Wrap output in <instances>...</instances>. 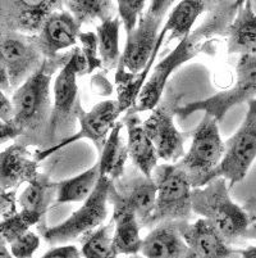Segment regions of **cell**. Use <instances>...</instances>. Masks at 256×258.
<instances>
[{
    "label": "cell",
    "mask_w": 256,
    "mask_h": 258,
    "mask_svg": "<svg viewBox=\"0 0 256 258\" xmlns=\"http://www.w3.org/2000/svg\"><path fill=\"white\" fill-rule=\"evenodd\" d=\"M56 189L58 182H54L45 173H39L36 179L26 184L18 197V206L21 210L31 211L44 217L46 211L56 201Z\"/></svg>",
    "instance_id": "d4e9b609"
},
{
    "label": "cell",
    "mask_w": 256,
    "mask_h": 258,
    "mask_svg": "<svg viewBox=\"0 0 256 258\" xmlns=\"http://www.w3.org/2000/svg\"><path fill=\"white\" fill-rule=\"evenodd\" d=\"M180 222L163 221L155 225L142 241V255L150 258L187 257L189 247L181 234Z\"/></svg>",
    "instance_id": "ffe728a7"
},
{
    "label": "cell",
    "mask_w": 256,
    "mask_h": 258,
    "mask_svg": "<svg viewBox=\"0 0 256 258\" xmlns=\"http://www.w3.org/2000/svg\"><path fill=\"white\" fill-rule=\"evenodd\" d=\"M156 184L152 176L138 173L114 180L109 189V205L113 208H126L132 211L144 226L155 207Z\"/></svg>",
    "instance_id": "4fadbf2b"
},
{
    "label": "cell",
    "mask_w": 256,
    "mask_h": 258,
    "mask_svg": "<svg viewBox=\"0 0 256 258\" xmlns=\"http://www.w3.org/2000/svg\"><path fill=\"white\" fill-rule=\"evenodd\" d=\"M243 208L247 211L248 215L251 216V219H256V198H251L250 201L246 202Z\"/></svg>",
    "instance_id": "60d3db41"
},
{
    "label": "cell",
    "mask_w": 256,
    "mask_h": 258,
    "mask_svg": "<svg viewBox=\"0 0 256 258\" xmlns=\"http://www.w3.org/2000/svg\"><path fill=\"white\" fill-rule=\"evenodd\" d=\"M100 179V166L96 163L88 171L74 176L72 179L58 182L56 189V203H77L84 202L98 185Z\"/></svg>",
    "instance_id": "4316f807"
},
{
    "label": "cell",
    "mask_w": 256,
    "mask_h": 258,
    "mask_svg": "<svg viewBox=\"0 0 256 258\" xmlns=\"http://www.w3.org/2000/svg\"><path fill=\"white\" fill-rule=\"evenodd\" d=\"M119 116H121V112H119L117 100H103V102L94 105L89 112L84 111L81 107L78 111L79 130L72 134L70 137L63 139L58 144L51 145L45 149H37V151H35V157H36L37 161L41 162L48 157L53 156L60 149H63V148L82 139L91 140L100 153Z\"/></svg>",
    "instance_id": "8fae6325"
},
{
    "label": "cell",
    "mask_w": 256,
    "mask_h": 258,
    "mask_svg": "<svg viewBox=\"0 0 256 258\" xmlns=\"http://www.w3.org/2000/svg\"><path fill=\"white\" fill-rule=\"evenodd\" d=\"M181 234L189 247L187 257H232L237 255L222 234L214 227L209 220H196L190 224L189 221L180 222Z\"/></svg>",
    "instance_id": "e0dca14e"
},
{
    "label": "cell",
    "mask_w": 256,
    "mask_h": 258,
    "mask_svg": "<svg viewBox=\"0 0 256 258\" xmlns=\"http://www.w3.org/2000/svg\"><path fill=\"white\" fill-rule=\"evenodd\" d=\"M112 221L114 224L113 247L116 254L136 255L140 253L144 239L140 235L142 225L136 213L126 208H114Z\"/></svg>",
    "instance_id": "603a6c76"
},
{
    "label": "cell",
    "mask_w": 256,
    "mask_h": 258,
    "mask_svg": "<svg viewBox=\"0 0 256 258\" xmlns=\"http://www.w3.org/2000/svg\"><path fill=\"white\" fill-rule=\"evenodd\" d=\"M256 98V51L239 55L236 66V79L232 88L220 91L206 99L178 105L176 114L187 118L195 112H203L222 121L227 112L236 105Z\"/></svg>",
    "instance_id": "52a82bcc"
},
{
    "label": "cell",
    "mask_w": 256,
    "mask_h": 258,
    "mask_svg": "<svg viewBox=\"0 0 256 258\" xmlns=\"http://www.w3.org/2000/svg\"><path fill=\"white\" fill-rule=\"evenodd\" d=\"M117 12L126 32L132 31L142 16L146 0H116Z\"/></svg>",
    "instance_id": "d6a6232c"
},
{
    "label": "cell",
    "mask_w": 256,
    "mask_h": 258,
    "mask_svg": "<svg viewBox=\"0 0 256 258\" xmlns=\"http://www.w3.org/2000/svg\"><path fill=\"white\" fill-rule=\"evenodd\" d=\"M84 75V62L81 48L72 49L69 59L58 74L53 86V111L50 119V147L72 135L78 122L82 107L78 98L77 77Z\"/></svg>",
    "instance_id": "277c9868"
},
{
    "label": "cell",
    "mask_w": 256,
    "mask_h": 258,
    "mask_svg": "<svg viewBox=\"0 0 256 258\" xmlns=\"http://www.w3.org/2000/svg\"><path fill=\"white\" fill-rule=\"evenodd\" d=\"M67 0H2L0 31H20L35 35L48 16L63 11Z\"/></svg>",
    "instance_id": "5bb4252c"
},
{
    "label": "cell",
    "mask_w": 256,
    "mask_h": 258,
    "mask_svg": "<svg viewBox=\"0 0 256 258\" xmlns=\"http://www.w3.org/2000/svg\"><path fill=\"white\" fill-rule=\"evenodd\" d=\"M40 245V238L31 230L21 235L14 241L9 244L11 252L16 258H30L32 257Z\"/></svg>",
    "instance_id": "836d02e7"
},
{
    "label": "cell",
    "mask_w": 256,
    "mask_h": 258,
    "mask_svg": "<svg viewBox=\"0 0 256 258\" xmlns=\"http://www.w3.org/2000/svg\"><path fill=\"white\" fill-rule=\"evenodd\" d=\"M81 23L69 11H56L46 17L36 35L37 43L46 58H55L60 51L79 43Z\"/></svg>",
    "instance_id": "2e32d148"
},
{
    "label": "cell",
    "mask_w": 256,
    "mask_h": 258,
    "mask_svg": "<svg viewBox=\"0 0 256 258\" xmlns=\"http://www.w3.org/2000/svg\"><path fill=\"white\" fill-rule=\"evenodd\" d=\"M227 53L247 54L256 51V13L251 0H246L237 12L227 34Z\"/></svg>",
    "instance_id": "7402d4cb"
},
{
    "label": "cell",
    "mask_w": 256,
    "mask_h": 258,
    "mask_svg": "<svg viewBox=\"0 0 256 258\" xmlns=\"http://www.w3.org/2000/svg\"><path fill=\"white\" fill-rule=\"evenodd\" d=\"M2 191L18 189L39 176V161L30 147L14 143L2 152Z\"/></svg>",
    "instance_id": "ac0fdd59"
},
{
    "label": "cell",
    "mask_w": 256,
    "mask_h": 258,
    "mask_svg": "<svg viewBox=\"0 0 256 258\" xmlns=\"http://www.w3.org/2000/svg\"><path fill=\"white\" fill-rule=\"evenodd\" d=\"M0 255H2V258L13 257V254H12V252H11V248H9V244L7 243L4 239H2V240H0Z\"/></svg>",
    "instance_id": "b9f144b4"
},
{
    "label": "cell",
    "mask_w": 256,
    "mask_h": 258,
    "mask_svg": "<svg viewBox=\"0 0 256 258\" xmlns=\"http://www.w3.org/2000/svg\"><path fill=\"white\" fill-rule=\"evenodd\" d=\"M104 72H99V74H95L91 77V89L98 95L109 97L113 90H114V86L109 83V80L107 79Z\"/></svg>",
    "instance_id": "d590c367"
},
{
    "label": "cell",
    "mask_w": 256,
    "mask_h": 258,
    "mask_svg": "<svg viewBox=\"0 0 256 258\" xmlns=\"http://www.w3.org/2000/svg\"><path fill=\"white\" fill-rule=\"evenodd\" d=\"M237 255H242V257H256V247H247L243 249H236Z\"/></svg>",
    "instance_id": "7bdbcfd3"
},
{
    "label": "cell",
    "mask_w": 256,
    "mask_h": 258,
    "mask_svg": "<svg viewBox=\"0 0 256 258\" xmlns=\"http://www.w3.org/2000/svg\"><path fill=\"white\" fill-rule=\"evenodd\" d=\"M205 11V0H182L170 12L163 27L169 35L165 40V44H169L175 39L181 41L182 39L189 36L197 18L200 17Z\"/></svg>",
    "instance_id": "484cf974"
},
{
    "label": "cell",
    "mask_w": 256,
    "mask_h": 258,
    "mask_svg": "<svg viewBox=\"0 0 256 258\" xmlns=\"http://www.w3.org/2000/svg\"><path fill=\"white\" fill-rule=\"evenodd\" d=\"M156 184V201L152 215L145 227H154L163 221H190L192 210V184L177 165H160L152 172Z\"/></svg>",
    "instance_id": "5b68a950"
},
{
    "label": "cell",
    "mask_w": 256,
    "mask_h": 258,
    "mask_svg": "<svg viewBox=\"0 0 256 258\" xmlns=\"http://www.w3.org/2000/svg\"><path fill=\"white\" fill-rule=\"evenodd\" d=\"M16 109L12 102V98L8 97V94L0 93V121L9 122L14 118Z\"/></svg>",
    "instance_id": "ab89813d"
},
{
    "label": "cell",
    "mask_w": 256,
    "mask_h": 258,
    "mask_svg": "<svg viewBox=\"0 0 256 258\" xmlns=\"http://www.w3.org/2000/svg\"><path fill=\"white\" fill-rule=\"evenodd\" d=\"M247 238L256 239V219H252V221H251V225L247 231Z\"/></svg>",
    "instance_id": "ee69618b"
},
{
    "label": "cell",
    "mask_w": 256,
    "mask_h": 258,
    "mask_svg": "<svg viewBox=\"0 0 256 258\" xmlns=\"http://www.w3.org/2000/svg\"><path fill=\"white\" fill-rule=\"evenodd\" d=\"M228 181L215 177L208 184L192 189V210L214 225L229 244H238L247 238L251 216L243 207L234 203L229 194Z\"/></svg>",
    "instance_id": "3957f363"
},
{
    "label": "cell",
    "mask_w": 256,
    "mask_h": 258,
    "mask_svg": "<svg viewBox=\"0 0 256 258\" xmlns=\"http://www.w3.org/2000/svg\"><path fill=\"white\" fill-rule=\"evenodd\" d=\"M168 32L164 29L159 32L158 40H156V46L152 51L151 58L147 62L146 67L138 74H132V72L127 71L123 67H117L116 77H114V83H116V93H117V103H118L119 112L121 114L126 113L135 107L138 97H140L141 91L144 89L152 69H154L155 59L158 57L159 50L165 43V36Z\"/></svg>",
    "instance_id": "44dd1931"
},
{
    "label": "cell",
    "mask_w": 256,
    "mask_h": 258,
    "mask_svg": "<svg viewBox=\"0 0 256 258\" xmlns=\"http://www.w3.org/2000/svg\"><path fill=\"white\" fill-rule=\"evenodd\" d=\"M180 100V95L169 93L150 111L151 113L144 122L145 131L154 143L158 157L168 163H176L186 154L185 142L189 138V133H181L175 122Z\"/></svg>",
    "instance_id": "30bf717a"
},
{
    "label": "cell",
    "mask_w": 256,
    "mask_h": 258,
    "mask_svg": "<svg viewBox=\"0 0 256 258\" xmlns=\"http://www.w3.org/2000/svg\"><path fill=\"white\" fill-rule=\"evenodd\" d=\"M206 17L196 30L182 39L165 58L154 66L135 107L137 113L152 111L164 95V90L173 74L181 66L191 60L197 54L205 51L213 37L227 36L231 23L238 9L236 0H205Z\"/></svg>",
    "instance_id": "6da1fadb"
},
{
    "label": "cell",
    "mask_w": 256,
    "mask_h": 258,
    "mask_svg": "<svg viewBox=\"0 0 256 258\" xmlns=\"http://www.w3.org/2000/svg\"><path fill=\"white\" fill-rule=\"evenodd\" d=\"M113 180L100 176L98 185L83 205L62 224L48 227L42 231V238L50 245L69 243L81 235L90 233L104 224L108 217L109 189Z\"/></svg>",
    "instance_id": "ba28073f"
},
{
    "label": "cell",
    "mask_w": 256,
    "mask_h": 258,
    "mask_svg": "<svg viewBox=\"0 0 256 258\" xmlns=\"http://www.w3.org/2000/svg\"><path fill=\"white\" fill-rule=\"evenodd\" d=\"M113 233H114V224L110 221L108 225H100L90 233L84 234L86 238L82 241L81 248L82 257H116L117 254L113 247Z\"/></svg>",
    "instance_id": "f546056e"
},
{
    "label": "cell",
    "mask_w": 256,
    "mask_h": 258,
    "mask_svg": "<svg viewBox=\"0 0 256 258\" xmlns=\"http://www.w3.org/2000/svg\"><path fill=\"white\" fill-rule=\"evenodd\" d=\"M161 23L163 21L147 13L141 16L135 29L127 32V41L118 67H123L132 74H138L146 67L156 46Z\"/></svg>",
    "instance_id": "9a60e30c"
},
{
    "label": "cell",
    "mask_w": 256,
    "mask_h": 258,
    "mask_svg": "<svg viewBox=\"0 0 256 258\" xmlns=\"http://www.w3.org/2000/svg\"><path fill=\"white\" fill-rule=\"evenodd\" d=\"M122 122L127 130V148L132 163L142 173L152 176V172L158 166L159 157L154 143L145 131L140 113L130 109L124 113Z\"/></svg>",
    "instance_id": "d6986e66"
},
{
    "label": "cell",
    "mask_w": 256,
    "mask_h": 258,
    "mask_svg": "<svg viewBox=\"0 0 256 258\" xmlns=\"http://www.w3.org/2000/svg\"><path fill=\"white\" fill-rule=\"evenodd\" d=\"M81 53L84 62V75H91L103 69V62L99 54V40L95 32L86 31L79 35Z\"/></svg>",
    "instance_id": "1f68e13d"
},
{
    "label": "cell",
    "mask_w": 256,
    "mask_h": 258,
    "mask_svg": "<svg viewBox=\"0 0 256 258\" xmlns=\"http://www.w3.org/2000/svg\"><path fill=\"white\" fill-rule=\"evenodd\" d=\"M21 135H22V131L13 119L9 122H2V125H0V142H2V144H6L12 140L16 142Z\"/></svg>",
    "instance_id": "f35d334b"
},
{
    "label": "cell",
    "mask_w": 256,
    "mask_h": 258,
    "mask_svg": "<svg viewBox=\"0 0 256 258\" xmlns=\"http://www.w3.org/2000/svg\"><path fill=\"white\" fill-rule=\"evenodd\" d=\"M245 2H246V0H236V8L237 9L241 8V7H242L243 4H245Z\"/></svg>",
    "instance_id": "f6af8a7d"
},
{
    "label": "cell",
    "mask_w": 256,
    "mask_h": 258,
    "mask_svg": "<svg viewBox=\"0 0 256 258\" xmlns=\"http://www.w3.org/2000/svg\"><path fill=\"white\" fill-rule=\"evenodd\" d=\"M72 50L45 62L12 94L16 114L13 121L20 126L22 135L16 142L28 147L45 149L50 147V119L53 111L51 80L69 59Z\"/></svg>",
    "instance_id": "7a4b0ae2"
},
{
    "label": "cell",
    "mask_w": 256,
    "mask_h": 258,
    "mask_svg": "<svg viewBox=\"0 0 256 258\" xmlns=\"http://www.w3.org/2000/svg\"><path fill=\"white\" fill-rule=\"evenodd\" d=\"M42 220V216L39 213L31 212V211L21 210L14 215L8 216L2 219V225H0V233H2V239L11 244L21 235L27 233L30 227L35 226Z\"/></svg>",
    "instance_id": "4dcf8cb0"
},
{
    "label": "cell",
    "mask_w": 256,
    "mask_h": 258,
    "mask_svg": "<svg viewBox=\"0 0 256 258\" xmlns=\"http://www.w3.org/2000/svg\"><path fill=\"white\" fill-rule=\"evenodd\" d=\"M219 121L204 113L187 152L176 165L186 173L192 187L204 186L210 181L211 173L220 165L225 152V143L220 138Z\"/></svg>",
    "instance_id": "8992f818"
},
{
    "label": "cell",
    "mask_w": 256,
    "mask_h": 258,
    "mask_svg": "<svg viewBox=\"0 0 256 258\" xmlns=\"http://www.w3.org/2000/svg\"><path fill=\"white\" fill-rule=\"evenodd\" d=\"M17 189H11L2 191V219L14 215L17 211L18 197H16Z\"/></svg>",
    "instance_id": "e575fe53"
},
{
    "label": "cell",
    "mask_w": 256,
    "mask_h": 258,
    "mask_svg": "<svg viewBox=\"0 0 256 258\" xmlns=\"http://www.w3.org/2000/svg\"><path fill=\"white\" fill-rule=\"evenodd\" d=\"M175 2L176 0H150V6L146 13L156 20L164 21V17Z\"/></svg>",
    "instance_id": "74e56055"
},
{
    "label": "cell",
    "mask_w": 256,
    "mask_h": 258,
    "mask_svg": "<svg viewBox=\"0 0 256 258\" xmlns=\"http://www.w3.org/2000/svg\"><path fill=\"white\" fill-rule=\"evenodd\" d=\"M121 18L114 17L107 20L96 27V35L99 40V54L102 58L103 70L105 72L118 67L121 62V49H119V29Z\"/></svg>",
    "instance_id": "83f0119b"
},
{
    "label": "cell",
    "mask_w": 256,
    "mask_h": 258,
    "mask_svg": "<svg viewBox=\"0 0 256 258\" xmlns=\"http://www.w3.org/2000/svg\"><path fill=\"white\" fill-rule=\"evenodd\" d=\"M2 64L11 79L13 91L35 74L45 62L36 35L20 31L2 32Z\"/></svg>",
    "instance_id": "7c38bea8"
},
{
    "label": "cell",
    "mask_w": 256,
    "mask_h": 258,
    "mask_svg": "<svg viewBox=\"0 0 256 258\" xmlns=\"http://www.w3.org/2000/svg\"><path fill=\"white\" fill-rule=\"evenodd\" d=\"M123 122H117L109 137L105 142L103 151L100 152L99 166H100V176L109 177L113 181L121 179L126 170V162L130 157L128 148L122 140V130Z\"/></svg>",
    "instance_id": "cb8c5ba5"
},
{
    "label": "cell",
    "mask_w": 256,
    "mask_h": 258,
    "mask_svg": "<svg viewBox=\"0 0 256 258\" xmlns=\"http://www.w3.org/2000/svg\"><path fill=\"white\" fill-rule=\"evenodd\" d=\"M256 158V98L248 102V109L238 130L225 142V152L220 165L211 173L210 180L224 177L229 189L242 181Z\"/></svg>",
    "instance_id": "9c48e42d"
},
{
    "label": "cell",
    "mask_w": 256,
    "mask_h": 258,
    "mask_svg": "<svg viewBox=\"0 0 256 258\" xmlns=\"http://www.w3.org/2000/svg\"><path fill=\"white\" fill-rule=\"evenodd\" d=\"M81 250L76 247V245H64V244H59V245H54V248L49 249L48 252L44 254L45 258L58 257V258H78L81 257Z\"/></svg>",
    "instance_id": "8d00e7d4"
},
{
    "label": "cell",
    "mask_w": 256,
    "mask_h": 258,
    "mask_svg": "<svg viewBox=\"0 0 256 258\" xmlns=\"http://www.w3.org/2000/svg\"><path fill=\"white\" fill-rule=\"evenodd\" d=\"M67 8L81 25L117 17L113 0H67Z\"/></svg>",
    "instance_id": "f1b7e54d"
}]
</instances>
